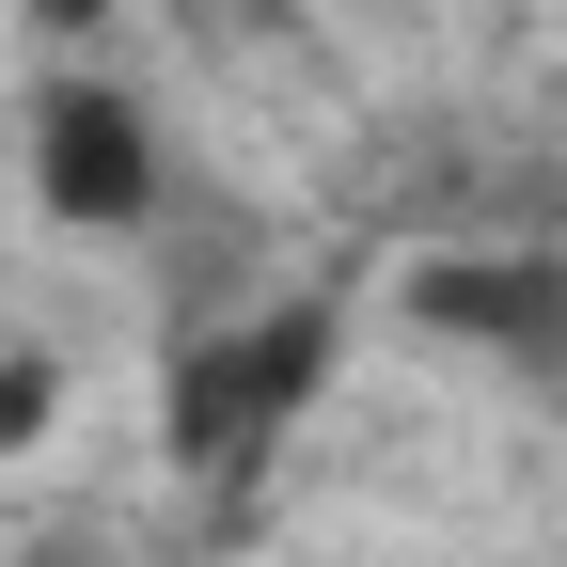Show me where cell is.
Returning <instances> with one entry per match:
<instances>
[{"mask_svg":"<svg viewBox=\"0 0 567 567\" xmlns=\"http://www.w3.org/2000/svg\"><path fill=\"white\" fill-rule=\"evenodd\" d=\"M331 347H347L331 300H252V316H221V331H189L174 363H158V442H174V473H205V488L268 473V442L331 394Z\"/></svg>","mask_w":567,"mask_h":567,"instance_id":"1","label":"cell"},{"mask_svg":"<svg viewBox=\"0 0 567 567\" xmlns=\"http://www.w3.org/2000/svg\"><path fill=\"white\" fill-rule=\"evenodd\" d=\"M32 205L63 237H142L158 221V126H142L126 80H95V63L32 80Z\"/></svg>","mask_w":567,"mask_h":567,"instance_id":"2","label":"cell"},{"mask_svg":"<svg viewBox=\"0 0 567 567\" xmlns=\"http://www.w3.org/2000/svg\"><path fill=\"white\" fill-rule=\"evenodd\" d=\"M410 316L457 331V347H488L505 379H536L567 410V268L551 252H442V268H410Z\"/></svg>","mask_w":567,"mask_h":567,"instance_id":"3","label":"cell"},{"mask_svg":"<svg viewBox=\"0 0 567 567\" xmlns=\"http://www.w3.org/2000/svg\"><path fill=\"white\" fill-rule=\"evenodd\" d=\"M48 410H63V363H48V347H0V457L48 442Z\"/></svg>","mask_w":567,"mask_h":567,"instance_id":"4","label":"cell"},{"mask_svg":"<svg viewBox=\"0 0 567 567\" xmlns=\"http://www.w3.org/2000/svg\"><path fill=\"white\" fill-rule=\"evenodd\" d=\"M111 17V0H32V32H95Z\"/></svg>","mask_w":567,"mask_h":567,"instance_id":"5","label":"cell"}]
</instances>
